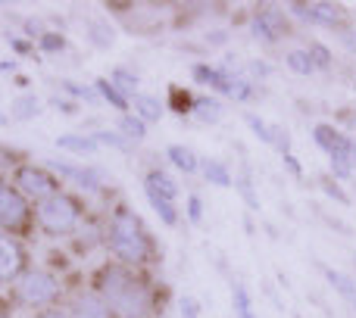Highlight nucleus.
Wrapping results in <instances>:
<instances>
[{"label": "nucleus", "mask_w": 356, "mask_h": 318, "mask_svg": "<svg viewBox=\"0 0 356 318\" xmlns=\"http://www.w3.org/2000/svg\"><path fill=\"white\" fill-rule=\"evenodd\" d=\"M166 156L181 175H194V171H200V159H197V153L191 147H184V144H169Z\"/></svg>", "instance_id": "nucleus-16"}, {"label": "nucleus", "mask_w": 356, "mask_h": 318, "mask_svg": "<svg viewBox=\"0 0 356 318\" xmlns=\"http://www.w3.org/2000/svg\"><path fill=\"white\" fill-rule=\"evenodd\" d=\"M94 141L106 144V147H116L119 153H129V150H131V141H125L119 131H97V135H94Z\"/></svg>", "instance_id": "nucleus-36"}, {"label": "nucleus", "mask_w": 356, "mask_h": 318, "mask_svg": "<svg viewBox=\"0 0 356 318\" xmlns=\"http://www.w3.org/2000/svg\"><path fill=\"white\" fill-rule=\"evenodd\" d=\"M10 44L16 47V53H19V56H31V53H35V50H31V44H29V41H22V37H10Z\"/></svg>", "instance_id": "nucleus-43"}, {"label": "nucleus", "mask_w": 356, "mask_h": 318, "mask_svg": "<svg viewBox=\"0 0 356 318\" xmlns=\"http://www.w3.org/2000/svg\"><path fill=\"white\" fill-rule=\"evenodd\" d=\"M97 294L110 303L119 318H150L154 315V290L141 275L125 265H106L97 275Z\"/></svg>", "instance_id": "nucleus-1"}, {"label": "nucleus", "mask_w": 356, "mask_h": 318, "mask_svg": "<svg viewBox=\"0 0 356 318\" xmlns=\"http://www.w3.org/2000/svg\"><path fill=\"white\" fill-rule=\"evenodd\" d=\"M60 87L63 91H69V94H75L79 100H85V103H100V94H97V87H91V85H79V81H60Z\"/></svg>", "instance_id": "nucleus-33"}, {"label": "nucleus", "mask_w": 356, "mask_h": 318, "mask_svg": "<svg viewBox=\"0 0 356 318\" xmlns=\"http://www.w3.org/2000/svg\"><path fill=\"white\" fill-rule=\"evenodd\" d=\"M25 275V250L13 237L0 234V284Z\"/></svg>", "instance_id": "nucleus-10"}, {"label": "nucleus", "mask_w": 356, "mask_h": 318, "mask_svg": "<svg viewBox=\"0 0 356 318\" xmlns=\"http://www.w3.org/2000/svg\"><path fill=\"white\" fill-rule=\"evenodd\" d=\"M307 50H309V56H313V62H316V69H319V72H328V69L334 66V53H332V47H328V44L309 41Z\"/></svg>", "instance_id": "nucleus-29"}, {"label": "nucleus", "mask_w": 356, "mask_h": 318, "mask_svg": "<svg viewBox=\"0 0 356 318\" xmlns=\"http://www.w3.org/2000/svg\"><path fill=\"white\" fill-rule=\"evenodd\" d=\"M38 47H41L44 53H60V50L66 47V37H63L60 31H41V37H38Z\"/></svg>", "instance_id": "nucleus-37"}, {"label": "nucleus", "mask_w": 356, "mask_h": 318, "mask_svg": "<svg viewBox=\"0 0 356 318\" xmlns=\"http://www.w3.org/2000/svg\"><path fill=\"white\" fill-rule=\"evenodd\" d=\"M194 100H197V94H191L188 87H181V85L169 87V106H172V112H178V116H194Z\"/></svg>", "instance_id": "nucleus-24"}, {"label": "nucleus", "mask_w": 356, "mask_h": 318, "mask_svg": "<svg viewBox=\"0 0 356 318\" xmlns=\"http://www.w3.org/2000/svg\"><path fill=\"white\" fill-rule=\"evenodd\" d=\"M234 187L241 190V196H244L247 206L259 209V196H257V190H253V178H250V171H247V165L241 169V175H234Z\"/></svg>", "instance_id": "nucleus-30"}, {"label": "nucleus", "mask_w": 356, "mask_h": 318, "mask_svg": "<svg viewBox=\"0 0 356 318\" xmlns=\"http://www.w3.org/2000/svg\"><path fill=\"white\" fill-rule=\"evenodd\" d=\"M38 318H66V315H63V312H60V309H47V312H41V315H38Z\"/></svg>", "instance_id": "nucleus-46"}, {"label": "nucleus", "mask_w": 356, "mask_h": 318, "mask_svg": "<svg viewBox=\"0 0 356 318\" xmlns=\"http://www.w3.org/2000/svg\"><path fill=\"white\" fill-rule=\"evenodd\" d=\"M56 294H60V284H56L54 275H47V271L35 269L19 278V300L29 303V306H47V303L56 300Z\"/></svg>", "instance_id": "nucleus-7"}, {"label": "nucleus", "mask_w": 356, "mask_h": 318, "mask_svg": "<svg viewBox=\"0 0 356 318\" xmlns=\"http://www.w3.org/2000/svg\"><path fill=\"white\" fill-rule=\"evenodd\" d=\"M222 112H225V106H222L219 97H213V94H197L194 100V116L200 119L203 125H216L222 119Z\"/></svg>", "instance_id": "nucleus-19"}, {"label": "nucleus", "mask_w": 356, "mask_h": 318, "mask_svg": "<svg viewBox=\"0 0 356 318\" xmlns=\"http://www.w3.org/2000/svg\"><path fill=\"white\" fill-rule=\"evenodd\" d=\"M88 35H91V41L97 44V47H110L113 37H116V31H113V25L100 22V19H94L91 25H88Z\"/></svg>", "instance_id": "nucleus-32"}, {"label": "nucleus", "mask_w": 356, "mask_h": 318, "mask_svg": "<svg viewBox=\"0 0 356 318\" xmlns=\"http://www.w3.org/2000/svg\"><path fill=\"white\" fill-rule=\"evenodd\" d=\"M313 141H316V147H319L328 159H347V156L353 159L350 135H344L338 125H332V122L313 125Z\"/></svg>", "instance_id": "nucleus-9"}, {"label": "nucleus", "mask_w": 356, "mask_h": 318, "mask_svg": "<svg viewBox=\"0 0 356 318\" xmlns=\"http://www.w3.org/2000/svg\"><path fill=\"white\" fill-rule=\"evenodd\" d=\"M16 184H19V194L22 196H31V200H41V203L60 194V181H56L47 169H38V165H19Z\"/></svg>", "instance_id": "nucleus-6"}, {"label": "nucleus", "mask_w": 356, "mask_h": 318, "mask_svg": "<svg viewBox=\"0 0 356 318\" xmlns=\"http://www.w3.org/2000/svg\"><path fill=\"white\" fill-rule=\"evenodd\" d=\"M16 69V62H10V60H0V72H13Z\"/></svg>", "instance_id": "nucleus-47"}, {"label": "nucleus", "mask_w": 356, "mask_h": 318, "mask_svg": "<svg viewBox=\"0 0 356 318\" xmlns=\"http://www.w3.org/2000/svg\"><path fill=\"white\" fill-rule=\"evenodd\" d=\"M244 122H247V128H250L263 144H272V125L266 122L263 116H257V112H244Z\"/></svg>", "instance_id": "nucleus-34"}, {"label": "nucleus", "mask_w": 356, "mask_h": 318, "mask_svg": "<svg viewBox=\"0 0 356 318\" xmlns=\"http://www.w3.org/2000/svg\"><path fill=\"white\" fill-rule=\"evenodd\" d=\"M116 131L125 137V141L138 144V141H144V137H147V122H144V119H138L135 112H125V116H119Z\"/></svg>", "instance_id": "nucleus-22"}, {"label": "nucleus", "mask_w": 356, "mask_h": 318, "mask_svg": "<svg viewBox=\"0 0 356 318\" xmlns=\"http://www.w3.org/2000/svg\"><path fill=\"white\" fill-rule=\"evenodd\" d=\"M72 318H113V309L100 294H81L72 303Z\"/></svg>", "instance_id": "nucleus-12"}, {"label": "nucleus", "mask_w": 356, "mask_h": 318, "mask_svg": "<svg viewBox=\"0 0 356 318\" xmlns=\"http://www.w3.org/2000/svg\"><path fill=\"white\" fill-rule=\"evenodd\" d=\"M50 171H56V175H66V178H72L79 187H85V190H100L104 187V171L100 169H85V165H72V162H60V159H50Z\"/></svg>", "instance_id": "nucleus-11"}, {"label": "nucleus", "mask_w": 356, "mask_h": 318, "mask_svg": "<svg viewBox=\"0 0 356 318\" xmlns=\"http://www.w3.org/2000/svg\"><path fill=\"white\" fill-rule=\"evenodd\" d=\"M131 106H135V116H138V119H144L147 125L160 122L163 112H166L163 100H160V97H154V94H138V97L131 100Z\"/></svg>", "instance_id": "nucleus-18"}, {"label": "nucleus", "mask_w": 356, "mask_h": 318, "mask_svg": "<svg viewBox=\"0 0 356 318\" xmlns=\"http://www.w3.org/2000/svg\"><path fill=\"white\" fill-rule=\"evenodd\" d=\"M184 206H188V221H191V225H200V221H203V196L200 194H191L188 200H184Z\"/></svg>", "instance_id": "nucleus-39"}, {"label": "nucleus", "mask_w": 356, "mask_h": 318, "mask_svg": "<svg viewBox=\"0 0 356 318\" xmlns=\"http://www.w3.org/2000/svg\"><path fill=\"white\" fill-rule=\"evenodd\" d=\"M29 225H31L29 200L0 178V228L13 234H22V231H29Z\"/></svg>", "instance_id": "nucleus-5"}, {"label": "nucleus", "mask_w": 356, "mask_h": 318, "mask_svg": "<svg viewBox=\"0 0 356 318\" xmlns=\"http://www.w3.org/2000/svg\"><path fill=\"white\" fill-rule=\"evenodd\" d=\"M228 37V31H213V35H207V41H213V44H222Z\"/></svg>", "instance_id": "nucleus-45"}, {"label": "nucleus", "mask_w": 356, "mask_h": 318, "mask_svg": "<svg viewBox=\"0 0 356 318\" xmlns=\"http://www.w3.org/2000/svg\"><path fill=\"white\" fill-rule=\"evenodd\" d=\"M200 175H203V181H209L213 187H234L232 169H228L222 159H216V156H203L200 159Z\"/></svg>", "instance_id": "nucleus-14"}, {"label": "nucleus", "mask_w": 356, "mask_h": 318, "mask_svg": "<svg viewBox=\"0 0 356 318\" xmlns=\"http://www.w3.org/2000/svg\"><path fill=\"white\" fill-rule=\"evenodd\" d=\"M244 75L250 81H266L269 75H275V69H272V62H266V60H247Z\"/></svg>", "instance_id": "nucleus-35"}, {"label": "nucleus", "mask_w": 356, "mask_h": 318, "mask_svg": "<svg viewBox=\"0 0 356 318\" xmlns=\"http://www.w3.org/2000/svg\"><path fill=\"white\" fill-rule=\"evenodd\" d=\"M250 35L257 37L259 44H278L291 35V19L284 6L275 3H263L253 10L250 16Z\"/></svg>", "instance_id": "nucleus-4"}, {"label": "nucleus", "mask_w": 356, "mask_h": 318, "mask_svg": "<svg viewBox=\"0 0 356 318\" xmlns=\"http://www.w3.org/2000/svg\"><path fill=\"white\" fill-rule=\"evenodd\" d=\"M284 66H288L294 75H303V78H309V75L319 72L307 47H294V50H288V53H284Z\"/></svg>", "instance_id": "nucleus-21"}, {"label": "nucleus", "mask_w": 356, "mask_h": 318, "mask_svg": "<svg viewBox=\"0 0 356 318\" xmlns=\"http://www.w3.org/2000/svg\"><path fill=\"white\" fill-rule=\"evenodd\" d=\"M50 103H54L56 110H63V112H75V106H72V103H66V100H60V97H54Z\"/></svg>", "instance_id": "nucleus-44"}, {"label": "nucleus", "mask_w": 356, "mask_h": 318, "mask_svg": "<svg viewBox=\"0 0 356 318\" xmlns=\"http://www.w3.org/2000/svg\"><path fill=\"white\" fill-rule=\"evenodd\" d=\"M110 81H113V87H116L122 97H129V100H135L138 94H141V78H138L131 69H125V66H116L110 72Z\"/></svg>", "instance_id": "nucleus-20"}, {"label": "nucleus", "mask_w": 356, "mask_h": 318, "mask_svg": "<svg viewBox=\"0 0 356 318\" xmlns=\"http://www.w3.org/2000/svg\"><path fill=\"white\" fill-rule=\"evenodd\" d=\"M106 240H110V250L116 253V259L122 265H147L150 259L156 256L154 237H150L147 228H144V221L138 219L129 206L113 209Z\"/></svg>", "instance_id": "nucleus-2"}, {"label": "nucleus", "mask_w": 356, "mask_h": 318, "mask_svg": "<svg viewBox=\"0 0 356 318\" xmlns=\"http://www.w3.org/2000/svg\"><path fill=\"white\" fill-rule=\"evenodd\" d=\"M341 41H344V47L350 50V53L356 56V25H350V28L344 31V35H341Z\"/></svg>", "instance_id": "nucleus-42"}, {"label": "nucleus", "mask_w": 356, "mask_h": 318, "mask_svg": "<svg viewBox=\"0 0 356 318\" xmlns=\"http://www.w3.org/2000/svg\"><path fill=\"white\" fill-rule=\"evenodd\" d=\"M94 87H97L100 100H106V103H110V106H116V110H119V112H122V116H125V112H129L131 100H129V97H122V94H119V91H116V87H113V81L100 78V81H97V85H94Z\"/></svg>", "instance_id": "nucleus-26"}, {"label": "nucleus", "mask_w": 356, "mask_h": 318, "mask_svg": "<svg viewBox=\"0 0 356 318\" xmlns=\"http://www.w3.org/2000/svg\"><path fill=\"white\" fill-rule=\"evenodd\" d=\"M232 309H234V318H257V312H253L250 290H247L244 284H234V287H232Z\"/></svg>", "instance_id": "nucleus-25"}, {"label": "nucleus", "mask_w": 356, "mask_h": 318, "mask_svg": "<svg viewBox=\"0 0 356 318\" xmlns=\"http://www.w3.org/2000/svg\"><path fill=\"white\" fill-rule=\"evenodd\" d=\"M322 275H325V281L344 296L347 306L356 309V278L347 275V271H341V269H332V265H322Z\"/></svg>", "instance_id": "nucleus-15"}, {"label": "nucleus", "mask_w": 356, "mask_h": 318, "mask_svg": "<svg viewBox=\"0 0 356 318\" xmlns=\"http://www.w3.org/2000/svg\"><path fill=\"white\" fill-rule=\"evenodd\" d=\"M307 22L344 35L347 22H350V12H347V6L334 3V0H313V3H307Z\"/></svg>", "instance_id": "nucleus-8"}, {"label": "nucleus", "mask_w": 356, "mask_h": 318, "mask_svg": "<svg viewBox=\"0 0 356 318\" xmlns=\"http://www.w3.org/2000/svg\"><path fill=\"white\" fill-rule=\"evenodd\" d=\"M253 94H257V87H253V81L247 78L244 72H241L238 78L232 81V87H228V94H225V97H228V100H234V103H247V100H253Z\"/></svg>", "instance_id": "nucleus-28"}, {"label": "nucleus", "mask_w": 356, "mask_h": 318, "mask_svg": "<svg viewBox=\"0 0 356 318\" xmlns=\"http://www.w3.org/2000/svg\"><path fill=\"white\" fill-rule=\"evenodd\" d=\"M144 194H160V196H166V200L178 203V181L172 175H166L163 169H150L147 175H144Z\"/></svg>", "instance_id": "nucleus-13"}, {"label": "nucleus", "mask_w": 356, "mask_h": 318, "mask_svg": "<svg viewBox=\"0 0 356 318\" xmlns=\"http://www.w3.org/2000/svg\"><path fill=\"white\" fill-rule=\"evenodd\" d=\"M178 315L181 318H200V306H197L194 296H181V300H178Z\"/></svg>", "instance_id": "nucleus-40"}, {"label": "nucleus", "mask_w": 356, "mask_h": 318, "mask_svg": "<svg viewBox=\"0 0 356 318\" xmlns=\"http://www.w3.org/2000/svg\"><path fill=\"white\" fill-rule=\"evenodd\" d=\"M282 159H284V165H288L291 175H297V178L303 175V165H300V159H297L294 153H288V156H282Z\"/></svg>", "instance_id": "nucleus-41"}, {"label": "nucleus", "mask_w": 356, "mask_h": 318, "mask_svg": "<svg viewBox=\"0 0 356 318\" xmlns=\"http://www.w3.org/2000/svg\"><path fill=\"white\" fill-rule=\"evenodd\" d=\"M147 203H150V209L160 215L163 225H169V228L178 225V219H181V212H178V203L166 200V196H160V194H147Z\"/></svg>", "instance_id": "nucleus-23"}, {"label": "nucleus", "mask_w": 356, "mask_h": 318, "mask_svg": "<svg viewBox=\"0 0 356 318\" xmlns=\"http://www.w3.org/2000/svg\"><path fill=\"white\" fill-rule=\"evenodd\" d=\"M56 150H69L75 156H91L100 150V144L94 141V135H60L56 137Z\"/></svg>", "instance_id": "nucleus-17"}, {"label": "nucleus", "mask_w": 356, "mask_h": 318, "mask_svg": "<svg viewBox=\"0 0 356 318\" xmlns=\"http://www.w3.org/2000/svg\"><path fill=\"white\" fill-rule=\"evenodd\" d=\"M79 219H81V206L66 194H56V196H50V200L38 203V221H41V228L47 234L75 231Z\"/></svg>", "instance_id": "nucleus-3"}, {"label": "nucleus", "mask_w": 356, "mask_h": 318, "mask_svg": "<svg viewBox=\"0 0 356 318\" xmlns=\"http://www.w3.org/2000/svg\"><path fill=\"white\" fill-rule=\"evenodd\" d=\"M0 125H6V112L3 110H0Z\"/></svg>", "instance_id": "nucleus-48"}, {"label": "nucleus", "mask_w": 356, "mask_h": 318, "mask_svg": "<svg viewBox=\"0 0 356 318\" xmlns=\"http://www.w3.org/2000/svg\"><path fill=\"white\" fill-rule=\"evenodd\" d=\"M319 187H322V194L328 196V200H334V203H341V206H350V194L344 190V184L338 181V178H332V175H322L319 178Z\"/></svg>", "instance_id": "nucleus-27"}, {"label": "nucleus", "mask_w": 356, "mask_h": 318, "mask_svg": "<svg viewBox=\"0 0 356 318\" xmlns=\"http://www.w3.org/2000/svg\"><path fill=\"white\" fill-rule=\"evenodd\" d=\"M13 119H35L38 112H41V103H38V97H31V94H25V97H19V100H13Z\"/></svg>", "instance_id": "nucleus-31"}, {"label": "nucleus", "mask_w": 356, "mask_h": 318, "mask_svg": "<svg viewBox=\"0 0 356 318\" xmlns=\"http://www.w3.org/2000/svg\"><path fill=\"white\" fill-rule=\"evenodd\" d=\"M272 147H275L282 156L291 153V131L284 128V125H272Z\"/></svg>", "instance_id": "nucleus-38"}]
</instances>
